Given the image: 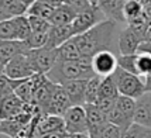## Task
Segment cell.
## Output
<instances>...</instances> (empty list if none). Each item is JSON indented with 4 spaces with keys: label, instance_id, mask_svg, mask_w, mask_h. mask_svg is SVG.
<instances>
[{
    "label": "cell",
    "instance_id": "cell-42",
    "mask_svg": "<svg viewBox=\"0 0 151 138\" xmlns=\"http://www.w3.org/2000/svg\"><path fill=\"white\" fill-rule=\"evenodd\" d=\"M68 138H91L88 132H75V134H68Z\"/></svg>",
    "mask_w": 151,
    "mask_h": 138
},
{
    "label": "cell",
    "instance_id": "cell-21",
    "mask_svg": "<svg viewBox=\"0 0 151 138\" xmlns=\"http://www.w3.org/2000/svg\"><path fill=\"white\" fill-rule=\"evenodd\" d=\"M12 19H13L14 27H16V38L20 41H26L30 37V34L33 33L30 21H28V16L23 14V16H16Z\"/></svg>",
    "mask_w": 151,
    "mask_h": 138
},
{
    "label": "cell",
    "instance_id": "cell-38",
    "mask_svg": "<svg viewBox=\"0 0 151 138\" xmlns=\"http://www.w3.org/2000/svg\"><path fill=\"white\" fill-rule=\"evenodd\" d=\"M65 4H68L69 7H72L76 13L85 11L89 7L93 6L91 0H65Z\"/></svg>",
    "mask_w": 151,
    "mask_h": 138
},
{
    "label": "cell",
    "instance_id": "cell-40",
    "mask_svg": "<svg viewBox=\"0 0 151 138\" xmlns=\"http://www.w3.org/2000/svg\"><path fill=\"white\" fill-rule=\"evenodd\" d=\"M138 52L143 54H151V41H144L138 46Z\"/></svg>",
    "mask_w": 151,
    "mask_h": 138
},
{
    "label": "cell",
    "instance_id": "cell-52",
    "mask_svg": "<svg viewBox=\"0 0 151 138\" xmlns=\"http://www.w3.org/2000/svg\"><path fill=\"white\" fill-rule=\"evenodd\" d=\"M148 93V99H150V104H151V92H147Z\"/></svg>",
    "mask_w": 151,
    "mask_h": 138
},
{
    "label": "cell",
    "instance_id": "cell-22",
    "mask_svg": "<svg viewBox=\"0 0 151 138\" xmlns=\"http://www.w3.org/2000/svg\"><path fill=\"white\" fill-rule=\"evenodd\" d=\"M117 86L114 83L112 76H105L100 82V89H99V97L98 99H117L119 97Z\"/></svg>",
    "mask_w": 151,
    "mask_h": 138
},
{
    "label": "cell",
    "instance_id": "cell-31",
    "mask_svg": "<svg viewBox=\"0 0 151 138\" xmlns=\"http://www.w3.org/2000/svg\"><path fill=\"white\" fill-rule=\"evenodd\" d=\"M31 78H33V76H31ZM31 78L26 79V80L14 90V93H16L24 103H31V100H33L34 87H33V79Z\"/></svg>",
    "mask_w": 151,
    "mask_h": 138
},
{
    "label": "cell",
    "instance_id": "cell-37",
    "mask_svg": "<svg viewBox=\"0 0 151 138\" xmlns=\"http://www.w3.org/2000/svg\"><path fill=\"white\" fill-rule=\"evenodd\" d=\"M122 135H123V131L120 127H117L116 124H112V123H107L99 131L96 138H122Z\"/></svg>",
    "mask_w": 151,
    "mask_h": 138
},
{
    "label": "cell",
    "instance_id": "cell-6",
    "mask_svg": "<svg viewBox=\"0 0 151 138\" xmlns=\"http://www.w3.org/2000/svg\"><path fill=\"white\" fill-rule=\"evenodd\" d=\"M62 117L68 134L88 132V118L83 106H71Z\"/></svg>",
    "mask_w": 151,
    "mask_h": 138
},
{
    "label": "cell",
    "instance_id": "cell-10",
    "mask_svg": "<svg viewBox=\"0 0 151 138\" xmlns=\"http://www.w3.org/2000/svg\"><path fill=\"white\" fill-rule=\"evenodd\" d=\"M51 132H66L64 117L55 116V114H42L37 123L34 137L51 134Z\"/></svg>",
    "mask_w": 151,
    "mask_h": 138
},
{
    "label": "cell",
    "instance_id": "cell-17",
    "mask_svg": "<svg viewBox=\"0 0 151 138\" xmlns=\"http://www.w3.org/2000/svg\"><path fill=\"white\" fill-rule=\"evenodd\" d=\"M75 37L72 24L68 26H52L48 31V44L50 48H59L62 44H65L68 39Z\"/></svg>",
    "mask_w": 151,
    "mask_h": 138
},
{
    "label": "cell",
    "instance_id": "cell-12",
    "mask_svg": "<svg viewBox=\"0 0 151 138\" xmlns=\"http://www.w3.org/2000/svg\"><path fill=\"white\" fill-rule=\"evenodd\" d=\"M143 42V39L133 31L130 27H126L119 34L117 45L120 55H133L138 52V46Z\"/></svg>",
    "mask_w": 151,
    "mask_h": 138
},
{
    "label": "cell",
    "instance_id": "cell-28",
    "mask_svg": "<svg viewBox=\"0 0 151 138\" xmlns=\"http://www.w3.org/2000/svg\"><path fill=\"white\" fill-rule=\"evenodd\" d=\"M26 128L20 124L16 118H9V120H1V127H0V134H4L10 138L19 137Z\"/></svg>",
    "mask_w": 151,
    "mask_h": 138
},
{
    "label": "cell",
    "instance_id": "cell-1",
    "mask_svg": "<svg viewBox=\"0 0 151 138\" xmlns=\"http://www.w3.org/2000/svg\"><path fill=\"white\" fill-rule=\"evenodd\" d=\"M117 24L119 23L114 20L106 19L91 30L75 35L72 39L78 45L81 54L85 56H93L100 51L114 52L119 49L117 39L120 31L117 30Z\"/></svg>",
    "mask_w": 151,
    "mask_h": 138
},
{
    "label": "cell",
    "instance_id": "cell-13",
    "mask_svg": "<svg viewBox=\"0 0 151 138\" xmlns=\"http://www.w3.org/2000/svg\"><path fill=\"white\" fill-rule=\"evenodd\" d=\"M30 51L24 41L20 39H0V61L6 65L10 59Z\"/></svg>",
    "mask_w": 151,
    "mask_h": 138
},
{
    "label": "cell",
    "instance_id": "cell-19",
    "mask_svg": "<svg viewBox=\"0 0 151 138\" xmlns=\"http://www.w3.org/2000/svg\"><path fill=\"white\" fill-rule=\"evenodd\" d=\"M76 16H78V13L72 7H69L68 4L64 3L62 6L57 7L54 10L52 16L50 19V23L52 26H68V24H72Z\"/></svg>",
    "mask_w": 151,
    "mask_h": 138
},
{
    "label": "cell",
    "instance_id": "cell-11",
    "mask_svg": "<svg viewBox=\"0 0 151 138\" xmlns=\"http://www.w3.org/2000/svg\"><path fill=\"white\" fill-rule=\"evenodd\" d=\"M71 106L72 104H71V100L68 97L65 89L62 87V85L57 83L52 96H51V100H50V104L47 107L45 114H55V116L62 117Z\"/></svg>",
    "mask_w": 151,
    "mask_h": 138
},
{
    "label": "cell",
    "instance_id": "cell-2",
    "mask_svg": "<svg viewBox=\"0 0 151 138\" xmlns=\"http://www.w3.org/2000/svg\"><path fill=\"white\" fill-rule=\"evenodd\" d=\"M96 76L92 66V56L82 55L76 61L59 58L54 65V68L47 73V78L54 83L62 85L66 80H78V79H91Z\"/></svg>",
    "mask_w": 151,
    "mask_h": 138
},
{
    "label": "cell",
    "instance_id": "cell-36",
    "mask_svg": "<svg viewBox=\"0 0 151 138\" xmlns=\"http://www.w3.org/2000/svg\"><path fill=\"white\" fill-rule=\"evenodd\" d=\"M0 39H17L13 19H6L0 21Z\"/></svg>",
    "mask_w": 151,
    "mask_h": 138
},
{
    "label": "cell",
    "instance_id": "cell-46",
    "mask_svg": "<svg viewBox=\"0 0 151 138\" xmlns=\"http://www.w3.org/2000/svg\"><path fill=\"white\" fill-rule=\"evenodd\" d=\"M144 41H151V27L148 28V31H147V34H145Z\"/></svg>",
    "mask_w": 151,
    "mask_h": 138
},
{
    "label": "cell",
    "instance_id": "cell-47",
    "mask_svg": "<svg viewBox=\"0 0 151 138\" xmlns=\"http://www.w3.org/2000/svg\"><path fill=\"white\" fill-rule=\"evenodd\" d=\"M138 3H140V4H141V6L144 7L145 4H148V3H151V0H137Z\"/></svg>",
    "mask_w": 151,
    "mask_h": 138
},
{
    "label": "cell",
    "instance_id": "cell-50",
    "mask_svg": "<svg viewBox=\"0 0 151 138\" xmlns=\"http://www.w3.org/2000/svg\"><path fill=\"white\" fill-rule=\"evenodd\" d=\"M16 138H30V137H27L26 134H20L19 137H16Z\"/></svg>",
    "mask_w": 151,
    "mask_h": 138
},
{
    "label": "cell",
    "instance_id": "cell-4",
    "mask_svg": "<svg viewBox=\"0 0 151 138\" xmlns=\"http://www.w3.org/2000/svg\"><path fill=\"white\" fill-rule=\"evenodd\" d=\"M27 56L31 62L34 72L47 75L58 61V48L42 46L38 49H30L27 52Z\"/></svg>",
    "mask_w": 151,
    "mask_h": 138
},
{
    "label": "cell",
    "instance_id": "cell-24",
    "mask_svg": "<svg viewBox=\"0 0 151 138\" xmlns=\"http://www.w3.org/2000/svg\"><path fill=\"white\" fill-rule=\"evenodd\" d=\"M26 79H12L6 73L0 75V99L13 94L14 90L19 87Z\"/></svg>",
    "mask_w": 151,
    "mask_h": 138
},
{
    "label": "cell",
    "instance_id": "cell-26",
    "mask_svg": "<svg viewBox=\"0 0 151 138\" xmlns=\"http://www.w3.org/2000/svg\"><path fill=\"white\" fill-rule=\"evenodd\" d=\"M127 27H130L134 33L137 34L140 38L143 39V42H144V38H145V34L148 31V28H150V21L147 19V16L145 13H143L141 16H138L136 17L134 20H130V21H127Z\"/></svg>",
    "mask_w": 151,
    "mask_h": 138
},
{
    "label": "cell",
    "instance_id": "cell-30",
    "mask_svg": "<svg viewBox=\"0 0 151 138\" xmlns=\"http://www.w3.org/2000/svg\"><path fill=\"white\" fill-rule=\"evenodd\" d=\"M143 13H144V7L141 6L137 0H126L124 7H123V14H124L126 23L130 21V20H134Z\"/></svg>",
    "mask_w": 151,
    "mask_h": 138
},
{
    "label": "cell",
    "instance_id": "cell-20",
    "mask_svg": "<svg viewBox=\"0 0 151 138\" xmlns=\"http://www.w3.org/2000/svg\"><path fill=\"white\" fill-rule=\"evenodd\" d=\"M0 9L9 16V19L16 16L27 14V4L23 0H0Z\"/></svg>",
    "mask_w": 151,
    "mask_h": 138
},
{
    "label": "cell",
    "instance_id": "cell-27",
    "mask_svg": "<svg viewBox=\"0 0 151 138\" xmlns=\"http://www.w3.org/2000/svg\"><path fill=\"white\" fill-rule=\"evenodd\" d=\"M54 10H55V9L51 7L50 4H47V3L41 1V0H37V1H34L31 6H28L27 14H28V16H38V17L50 20L54 13Z\"/></svg>",
    "mask_w": 151,
    "mask_h": 138
},
{
    "label": "cell",
    "instance_id": "cell-14",
    "mask_svg": "<svg viewBox=\"0 0 151 138\" xmlns=\"http://www.w3.org/2000/svg\"><path fill=\"white\" fill-rule=\"evenodd\" d=\"M88 80L89 79H78V80H66L62 83V87L65 89L72 106L85 104V92Z\"/></svg>",
    "mask_w": 151,
    "mask_h": 138
},
{
    "label": "cell",
    "instance_id": "cell-5",
    "mask_svg": "<svg viewBox=\"0 0 151 138\" xmlns=\"http://www.w3.org/2000/svg\"><path fill=\"white\" fill-rule=\"evenodd\" d=\"M103 20H106V16L99 9V6L89 7L85 11L78 13V16L75 17V20H73V23H72L73 34L78 35V34L85 33L88 30H91L92 27H95L96 24L102 23Z\"/></svg>",
    "mask_w": 151,
    "mask_h": 138
},
{
    "label": "cell",
    "instance_id": "cell-44",
    "mask_svg": "<svg viewBox=\"0 0 151 138\" xmlns=\"http://www.w3.org/2000/svg\"><path fill=\"white\" fill-rule=\"evenodd\" d=\"M144 83H145L147 90H148V92H151V73H150V75H147V76H144Z\"/></svg>",
    "mask_w": 151,
    "mask_h": 138
},
{
    "label": "cell",
    "instance_id": "cell-16",
    "mask_svg": "<svg viewBox=\"0 0 151 138\" xmlns=\"http://www.w3.org/2000/svg\"><path fill=\"white\" fill-rule=\"evenodd\" d=\"M126 0H99L98 6L103 11L106 19L114 20L116 23H126L123 7Z\"/></svg>",
    "mask_w": 151,
    "mask_h": 138
},
{
    "label": "cell",
    "instance_id": "cell-48",
    "mask_svg": "<svg viewBox=\"0 0 151 138\" xmlns=\"http://www.w3.org/2000/svg\"><path fill=\"white\" fill-rule=\"evenodd\" d=\"M23 1H24V3L27 4V7H28V6H31L34 1H37V0H23Z\"/></svg>",
    "mask_w": 151,
    "mask_h": 138
},
{
    "label": "cell",
    "instance_id": "cell-45",
    "mask_svg": "<svg viewBox=\"0 0 151 138\" xmlns=\"http://www.w3.org/2000/svg\"><path fill=\"white\" fill-rule=\"evenodd\" d=\"M6 19H9V16L0 9V21H3V20H6Z\"/></svg>",
    "mask_w": 151,
    "mask_h": 138
},
{
    "label": "cell",
    "instance_id": "cell-49",
    "mask_svg": "<svg viewBox=\"0 0 151 138\" xmlns=\"http://www.w3.org/2000/svg\"><path fill=\"white\" fill-rule=\"evenodd\" d=\"M4 64H3V62H1V61H0V75H1V73H4Z\"/></svg>",
    "mask_w": 151,
    "mask_h": 138
},
{
    "label": "cell",
    "instance_id": "cell-39",
    "mask_svg": "<svg viewBox=\"0 0 151 138\" xmlns=\"http://www.w3.org/2000/svg\"><path fill=\"white\" fill-rule=\"evenodd\" d=\"M34 138H68V132H51V134L37 135Z\"/></svg>",
    "mask_w": 151,
    "mask_h": 138
},
{
    "label": "cell",
    "instance_id": "cell-3",
    "mask_svg": "<svg viewBox=\"0 0 151 138\" xmlns=\"http://www.w3.org/2000/svg\"><path fill=\"white\" fill-rule=\"evenodd\" d=\"M110 76L113 78L114 83L117 86L119 93L123 94V96H129V97H133L137 100L148 92L147 87H145V83L140 79V76L127 72L119 66Z\"/></svg>",
    "mask_w": 151,
    "mask_h": 138
},
{
    "label": "cell",
    "instance_id": "cell-7",
    "mask_svg": "<svg viewBox=\"0 0 151 138\" xmlns=\"http://www.w3.org/2000/svg\"><path fill=\"white\" fill-rule=\"evenodd\" d=\"M4 73L12 79H28L35 75L27 54H21L10 59L4 66Z\"/></svg>",
    "mask_w": 151,
    "mask_h": 138
},
{
    "label": "cell",
    "instance_id": "cell-34",
    "mask_svg": "<svg viewBox=\"0 0 151 138\" xmlns=\"http://www.w3.org/2000/svg\"><path fill=\"white\" fill-rule=\"evenodd\" d=\"M151 73V54L137 52V75L147 76Z\"/></svg>",
    "mask_w": 151,
    "mask_h": 138
},
{
    "label": "cell",
    "instance_id": "cell-23",
    "mask_svg": "<svg viewBox=\"0 0 151 138\" xmlns=\"http://www.w3.org/2000/svg\"><path fill=\"white\" fill-rule=\"evenodd\" d=\"M116 109L119 112H122L126 117L133 123V117H134V110H136V99L129 97V96H123L119 94L116 99Z\"/></svg>",
    "mask_w": 151,
    "mask_h": 138
},
{
    "label": "cell",
    "instance_id": "cell-41",
    "mask_svg": "<svg viewBox=\"0 0 151 138\" xmlns=\"http://www.w3.org/2000/svg\"><path fill=\"white\" fill-rule=\"evenodd\" d=\"M41 1H44V3H47V4H50V6L54 7V9L62 6V4L65 3V0H41Z\"/></svg>",
    "mask_w": 151,
    "mask_h": 138
},
{
    "label": "cell",
    "instance_id": "cell-53",
    "mask_svg": "<svg viewBox=\"0 0 151 138\" xmlns=\"http://www.w3.org/2000/svg\"><path fill=\"white\" fill-rule=\"evenodd\" d=\"M0 127H1V118H0Z\"/></svg>",
    "mask_w": 151,
    "mask_h": 138
},
{
    "label": "cell",
    "instance_id": "cell-32",
    "mask_svg": "<svg viewBox=\"0 0 151 138\" xmlns=\"http://www.w3.org/2000/svg\"><path fill=\"white\" fill-rule=\"evenodd\" d=\"M122 138H151V127H143L133 123L130 128H127Z\"/></svg>",
    "mask_w": 151,
    "mask_h": 138
},
{
    "label": "cell",
    "instance_id": "cell-8",
    "mask_svg": "<svg viewBox=\"0 0 151 138\" xmlns=\"http://www.w3.org/2000/svg\"><path fill=\"white\" fill-rule=\"evenodd\" d=\"M92 66L95 73L99 76H110L119 66L117 56L112 51H100L92 56Z\"/></svg>",
    "mask_w": 151,
    "mask_h": 138
},
{
    "label": "cell",
    "instance_id": "cell-43",
    "mask_svg": "<svg viewBox=\"0 0 151 138\" xmlns=\"http://www.w3.org/2000/svg\"><path fill=\"white\" fill-rule=\"evenodd\" d=\"M144 13H145V16H147V19H148L150 26H151V3H148V4L144 6Z\"/></svg>",
    "mask_w": 151,
    "mask_h": 138
},
{
    "label": "cell",
    "instance_id": "cell-29",
    "mask_svg": "<svg viewBox=\"0 0 151 138\" xmlns=\"http://www.w3.org/2000/svg\"><path fill=\"white\" fill-rule=\"evenodd\" d=\"M100 82H102V76H93L88 80L86 85V92H85V103H92L95 104L98 102L99 97V89H100Z\"/></svg>",
    "mask_w": 151,
    "mask_h": 138
},
{
    "label": "cell",
    "instance_id": "cell-18",
    "mask_svg": "<svg viewBox=\"0 0 151 138\" xmlns=\"http://www.w3.org/2000/svg\"><path fill=\"white\" fill-rule=\"evenodd\" d=\"M133 123L143 127H151V104L148 93L136 100V110H134V117Z\"/></svg>",
    "mask_w": 151,
    "mask_h": 138
},
{
    "label": "cell",
    "instance_id": "cell-35",
    "mask_svg": "<svg viewBox=\"0 0 151 138\" xmlns=\"http://www.w3.org/2000/svg\"><path fill=\"white\" fill-rule=\"evenodd\" d=\"M28 21H30L31 30L34 33H48L50 28L52 27V24L50 23V20L38 17V16H28Z\"/></svg>",
    "mask_w": 151,
    "mask_h": 138
},
{
    "label": "cell",
    "instance_id": "cell-9",
    "mask_svg": "<svg viewBox=\"0 0 151 138\" xmlns=\"http://www.w3.org/2000/svg\"><path fill=\"white\" fill-rule=\"evenodd\" d=\"M83 107H85L86 118H88V134L91 138H96L99 131L109 123L107 114H105L98 106L92 103H85Z\"/></svg>",
    "mask_w": 151,
    "mask_h": 138
},
{
    "label": "cell",
    "instance_id": "cell-25",
    "mask_svg": "<svg viewBox=\"0 0 151 138\" xmlns=\"http://www.w3.org/2000/svg\"><path fill=\"white\" fill-rule=\"evenodd\" d=\"M72 38L68 39L65 44H62V45L58 48L59 58L68 59V61H76V59H79L81 56H82V54H81V51H79L78 45L75 44V41H73Z\"/></svg>",
    "mask_w": 151,
    "mask_h": 138
},
{
    "label": "cell",
    "instance_id": "cell-33",
    "mask_svg": "<svg viewBox=\"0 0 151 138\" xmlns=\"http://www.w3.org/2000/svg\"><path fill=\"white\" fill-rule=\"evenodd\" d=\"M28 49H38L48 44V33H31L30 37L24 41Z\"/></svg>",
    "mask_w": 151,
    "mask_h": 138
},
{
    "label": "cell",
    "instance_id": "cell-51",
    "mask_svg": "<svg viewBox=\"0 0 151 138\" xmlns=\"http://www.w3.org/2000/svg\"><path fill=\"white\" fill-rule=\"evenodd\" d=\"M91 1H92L93 6H98V1H99V0H91Z\"/></svg>",
    "mask_w": 151,
    "mask_h": 138
},
{
    "label": "cell",
    "instance_id": "cell-15",
    "mask_svg": "<svg viewBox=\"0 0 151 138\" xmlns=\"http://www.w3.org/2000/svg\"><path fill=\"white\" fill-rule=\"evenodd\" d=\"M24 102L13 93L10 96L0 99V118L1 120H9V118H14L19 116L24 109Z\"/></svg>",
    "mask_w": 151,
    "mask_h": 138
}]
</instances>
